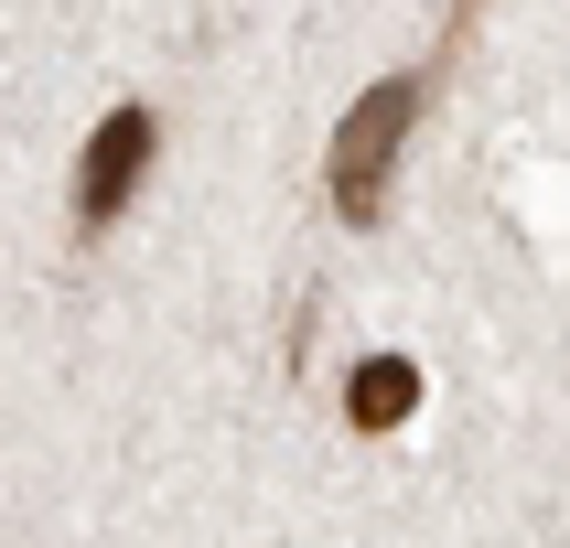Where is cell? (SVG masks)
Listing matches in <instances>:
<instances>
[{
  "label": "cell",
  "instance_id": "6da1fadb",
  "mask_svg": "<svg viewBox=\"0 0 570 548\" xmlns=\"http://www.w3.org/2000/svg\"><path fill=\"white\" fill-rule=\"evenodd\" d=\"M484 0H452V22H442V54L474 32ZM442 54L410 64V76H377V87L355 97L345 119H334V151H323V193H334V216L345 226H377L387 216V172H399V140L420 129V108H431V76H442Z\"/></svg>",
  "mask_w": 570,
  "mask_h": 548
},
{
  "label": "cell",
  "instance_id": "3957f363",
  "mask_svg": "<svg viewBox=\"0 0 570 548\" xmlns=\"http://www.w3.org/2000/svg\"><path fill=\"white\" fill-rule=\"evenodd\" d=\"M345 409H355V430H399V419L420 409V366L410 355H366L345 377Z\"/></svg>",
  "mask_w": 570,
  "mask_h": 548
},
{
  "label": "cell",
  "instance_id": "7a4b0ae2",
  "mask_svg": "<svg viewBox=\"0 0 570 548\" xmlns=\"http://www.w3.org/2000/svg\"><path fill=\"white\" fill-rule=\"evenodd\" d=\"M161 119L151 108H108V119L87 129V161H76V248H97L108 226H119V205L140 193V161H151Z\"/></svg>",
  "mask_w": 570,
  "mask_h": 548
}]
</instances>
